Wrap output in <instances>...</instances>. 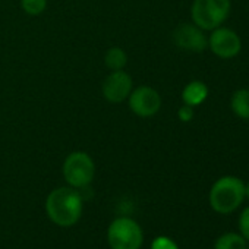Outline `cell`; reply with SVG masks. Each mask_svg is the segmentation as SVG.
I'll return each instance as SVG.
<instances>
[{
	"label": "cell",
	"instance_id": "ac0fdd59",
	"mask_svg": "<svg viewBox=\"0 0 249 249\" xmlns=\"http://www.w3.org/2000/svg\"><path fill=\"white\" fill-rule=\"evenodd\" d=\"M245 198L249 199V182L245 183Z\"/></svg>",
	"mask_w": 249,
	"mask_h": 249
},
{
	"label": "cell",
	"instance_id": "e0dca14e",
	"mask_svg": "<svg viewBox=\"0 0 249 249\" xmlns=\"http://www.w3.org/2000/svg\"><path fill=\"white\" fill-rule=\"evenodd\" d=\"M194 114H195L194 107H191V106H188V104H183V106L179 107V110H178V117H179V120L183 122V123H189V122L194 119Z\"/></svg>",
	"mask_w": 249,
	"mask_h": 249
},
{
	"label": "cell",
	"instance_id": "8992f818",
	"mask_svg": "<svg viewBox=\"0 0 249 249\" xmlns=\"http://www.w3.org/2000/svg\"><path fill=\"white\" fill-rule=\"evenodd\" d=\"M129 110L142 119L156 116L161 108V95L150 85H141L131 91L128 97Z\"/></svg>",
	"mask_w": 249,
	"mask_h": 249
},
{
	"label": "cell",
	"instance_id": "9c48e42d",
	"mask_svg": "<svg viewBox=\"0 0 249 249\" xmlns=\"http://www.w3.org/2000/svg\"><path fill=\"white\" fill-rule=\"evenodd\" d=\"M173 43L185 52L202 53L208 47V38L204 34V30L196 27L194 22H185L175 28L172 34Z\"/></svg>",
	"mask_w": 249,
	"mask_h": 249
},
{
	"label": "cell",
	"instance_id": "5bb4252c",
	"mask_svg": "<svg viewBox=\"0 0 249 249\" xmlns=\"http://www.w3.org/2000/svg\"><path fill=\"white\" fill-rule=\"evenodd\" d=\"M47 0H21V9L28 17H40L47 9Z\"/></svg>",
	"mask_w": 249,
	"mask_h": 249
},
{
	"label": "cell",
	"instance_id": "52a82bcc",
	"mask_svg": "<svg viewBox=\"0 0 249 249\" xmlns=\"http://www.w3.org/2000/svg\"><path fill=\"white\" fill-rule=\"evenodd\" d=\"M134 89V79L132 76L122 71H111L101 84V94L104 100L108 103L117 104L128 100L131 91Z\"/></svg>",
	"mask_w": 249,
	"mask_h": 249
},
{
	"label": "cell",
	"instance_id": "8fae6325",
	"mask_svg": "<svg viewBox=\"0 0 249 249\" xmlns=\"http://www.w3.org/2000/svg\"><path fill=\"white\" fill-rule=\"evenodd\" d=\"M230 108L239 119H249V89L234 91L230 98Z\"/></svg>",
	"mask_w": 249,
	"mask_h": 249
},
{
	"label": "cell",
	"instance_id": "6da1fadb",
	"mask_svg": "<svg viewBox=\"0 0 249 249\" xmlns=\"http://www.w3.org/2000/svg\"><path fill=\"white\" fill-rule=\"evenodd\" d=\"M44 207L50 221L60 227H71L76 224L82 215L84 199L79 189L60 186L47 195Z\"/></svg>",
	"mask_w": 249,
	"mask_h": 249
},
{
	"label": "cell",
	"instance_id": "ba28073f",
	"mask_svg": "<svg viewBox=\"0 0 249 249\" xmlns=\"http://www.w3.org/2000/svg\"><path fill=\"white\" fill-rule=\"evenodd\" d=\"M208 47L217 57L231 59L240 53L242 40L233 30L218 27L211 31V36L208 37Z\"/></svg>",
	"mask_w": 249,
	"mask_h": 249
},
{
	"label": "cell",
	"instance_id": "3957f363",
	"mask_svg": "<svg viewBox=\"0 0 249 249\" xmlns=\"http://www.w3.org/2000/svg\"><path fill=\"white\" fill-rule=\"evenodd\" d=\"M231 9L230 0H194L191 6L192 22L204 31H213L224 24Z\"/></svg>",
	"mask_w": 249,
	"mask_h": 249
},
{
	"label": "cell",
	"instance_id": "30bf717a",
	"mask_svg": "<svg viewBox=\"0 0 249 249\" xmlns=\"http://www.w3.org/2000/svg\"><path fill=\"white\" fill-rule=\"evenodd\" d=\"M208 97V87L202 81H191L182 91V101L191 107L201 106Z\"/></svg>",
	"mask_w": 249,
	"mask_h": 249
},
{
	"label": "cell",
	"instance_id": "9a60e30c",
	"mask_svg": "<svg viewBox=\"0 0 249 249\" xmlns=\"http://www.w3.org/2000/svg\"><path fill=\"white\" fill-rule=\"evenodd\" d=\"M151 249H179L176 242L167 236H159L151 242Z\"/></svg>",
	"mask_w": 249,
	"mask_h": 249
},
{
	"label": "cell",
	"instance_id": "d6986e66",
	"mask_svg": "<svg viewBox=\"0 0 249 249\" xmlns=\"http://www.w3.org/2000/svg\"><path fill=\"white\" fill-rule=\"evenodd\" d=\"M246 249H249V245H248V246H246Z\"/></svg>",
	"mask_w": 249,
	"mask_h": 249
},
{
	"label": "cell",
	"instance_id": "4fadbf2b",
	"mask_svg": "<svg viewBox=\"0 0 249 249\" xmlns=\"http://www.w3.org/2000/svg\"><path fill=\"white\" fill-rule=\"evenodd\" d=\"M248 242L240 233L229 231L214 242V249H246Z\"/></svg>",
	"mask_w": 249,
	"mask_h": 249
},
{
	"label": "cell",
	"instance_id": "7a4b0ae2",
	"mask_svg": "<svg viewBox=\"0 0 249 249\" xmlns=\"http://www.w3.org/2000/svg\"><path fill=\"white\" fill-rule=\"evenodd\" d=\"M208 199L215 213L230 214L245 201V182L236 176H223L211 186Z\"/></svg>",
	"mask_w": 249,
	"mask_h": 249
},
{
	"label": "cell",
	"instance_id": "7c38bea8",
	"mask_svg": "<svg viewBox=\"0 0 249 249\" xmlns=\"http://www.w3.org/2000/svg\"><path fill=\"white\" fill-rule=\"evenodd\" d=\"M104 65L110 71H122L128 65V53L122 47H110L104 54Z\"/></svg>",
	"mask_w": 249,
	"mask_h": 249
},
{
	"label": "cell",
	"instance_id": "5b68a950",
	"mask_svg": "<svg viewBox=\"0 0 249 249\" xmlns=\"http://www.w3.org/2000/svg\"><path fill=\"white\" fill-rule=\"evenodd\" d=\"M62 172L68 186L84 189L89 186L95 178V163L88 153L72 151L65 159Z\"/></svg>",
	"mask_w": 249,
	"mask_h": 249
},
{
	"label": "cell",
	"instance_id": "2e32d148",
	"mask_svg": "<svg viewBox=\"0 0 249 249\" xmlns=\"http://www.w3.org/2000/svg\"><path fill=\"white\" fill-rule=\"evenodd\" d=\"M239 233L245 237L246 242H249V207H246L239 217Z\"/></svg>",
	"mask_w": 249,
	"mask_h": 249
},
{
	"label": "cell",
	"instance_id": "277c9868",
	"mask_svg": "<svg viewBox=\"0 0 249 249\" xmlns=\"http://www.w3.org/2000/svg\"><path fill=\"white\" fill-rule=\"evenodd\" d=\"M107 243L111 249H141L142 227L131 217H117L107 229Z\"/></svg>",
	"mask_w": 249,
	"mask_h": 249
}]
</instances>
